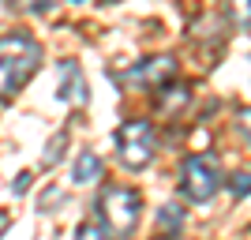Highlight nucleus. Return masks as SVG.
<instances>
[{"mask_svg": "<svg viewBox=\"0 0 251 240\" xmlns=\"http://www.w3.org/2000/svg\"><path fill=\"white\" fill-rule=\"evenodd\" d=\"M173 75H176V60L173 56H147V60L131 64L124 72V83L143 86V90H161V86H169Z\"/></svg>", "mask_w": 251, "mask_h": 240, "instance_id": "obj_5", "label": "nucleus"}, {"mask_svg": "<svg viewBox=\"0 0 251 240\" xmlns=\"http://www.w3.org/2000/svg\"><path fill=\"white\" fill-rule=\"evenodd\" d=\"M188 102H191V86H188V83H169V86H161V90H157V109H161L165 116L180 113Z\"/></svg>", "mask_w": 251, "mask_h": 240, "instance_id": "obj_7", "label": "nucleus"}, {"mask_svg": "<svg viewBox=\"0 0 251 240\" xmlns=\"http://www.w3.org/2000/svg\"><path fill=\"white\" fill-rule=\"evenodd\" d=\"M26 184H30V173H19V180L11 184V191H15V195H23V191H26Z\"/></svg>", "mask_w": 251, "mask_h": 240, "instance_id": "obj_15", "label": "nucleus"}, {"mask_svg": "<svg viewBox=\"0 0 251 240\" xmlns=\"http://www.w3.org/2000/svg\"><path fill=\"white\" fill-rule=\"evenodd\" d=\"M236 128H240L244 143L251 146V109H240V113H236Z\"/></svg>", "mask_w": 251, "mask_h": 240, "instance_id": "obj_11", "label": "nucleus"}, {"mask_svg": "<svg viewBox=\"0 0 251 240\" xmlns=\"http://www.w3.org/2000/svg\"><path fill=\"white\" fill-rule=\"evenodd\" d=\"M8 233V214H0V237Z\"/></svg>", "mask_w": 251, "mask_h": 240, "instance_id": "obj_16", "label": "nucleus"}, {"mask_svg": "<svg viewBox=\"0 0 251 240\" xmlns=\"http://www.w3.org/2000/svg\"><path fill=\"white\" fill-rule=\"evenodd\" d=\"M236 19H240L244 27H251V0H240V4H236Z\"/></svg>", "mask_w": 251, "mask_h": 240, "instance_id": "obj_14", "label": "nucleus"}, {"mask_svg": "<svg viewBox=\"0 0 251 240\" xmlns=\"http://www.w3.org/2000/svg\"><path fill=\"white\" fill-rule=\"evenodd\" d=\"M221 188V165L214 154H188L180 165V191L191 203H210Z\"/></svg>", "mask_w": 251, "mask_h": 240, "instance_id": "obj_3", "label": "nucleus"}, {"mask_svg": "<svg viewBox=\"0 0 251 240\" xmlns=\"http://www.w3.org/2000/svg\"><path fill=\"white\" fill-rule=\"evenodd\" d=\"M98 177H101V158L94 150H83L72 165V184H94Z\"/></svg>", "mask_w": 251, "mask_h": 240, "instance_id": "obj_8", "label": "nucleus"}, {"mask_svg": "<svg viewBox=\"0 0 251 240\" xmlns=\"http://www.w3.org/2000/svg\"><path fill=\"white\" fill-rule=\"evenodd\" d=\"M64 139H68V135H56V139H52V146H49V150H45V165H56V161H60Z\"/></svg>", "mask_w": 251, "mask_h": 240, "instance_id": "obj_12", "label": "nucleus"}, {"mask_svg": "<svg viewBox=\"0 0 251 240\" xmlns=\"http://www.w3.org/2000/svg\"><path fill=\"white\" fill-rule=\"evenodd\" d=\"M75 240H109V233H105L101 225H79Z\"/></svg>", "mask_w": 251, "mask_h": 240, "instance_id": "obj_10", "label": "nucleus"}, {"mask_svg": "<svg viewBox=\"0 0 251 240\" xmlns=\"http://www.w3.org/2000/svg\"><path fill=\"white\" fill-rule=\"evenodd\" d=\"M232 191H236V195H248L251 191V173H236V177H232Z\"/></svg>", "mask_w": 251, "mask_h": 240, "instance_id": "obj_13", "label": "nucleus"}, {"mask_svg": "<svg viewBox=\"0 0 251 240\" xmlns=\"http://www.w3.org/2000/svg\"><path fill=\"white\" fill-rule=\"evenodd\" d=\"M154 128L147 124V120H127V124H120V132H116V154H120V161H124L127 169H147L150 161H154Z\"/></svg>", "mask_w": 251, "mask_h": 240, "instance_id": "obj_4", "label": "nucleus"}, {"mask_svg": "<svg viewBox=\"0 0 251 240\" xmlns=\"http://www.w3.org/2000/svg\"><path fill=\"white\" fill-rule=\"evenodd\" d=\"M56 94L64 102H75V105L86 102V79H83V68L75 60H60V86H56Z\"/></svg>", "mask_w": 251, "mask_h": 240, "instance_id": "obj_6", "label": "nucleus"}, {"mask_svg": "<svg viewBox=\"0 0 251 240\" xmlns=\"http://www.w3.org/2000/svg\"><path fill=\"white\" fill-rule=\"evenodd\" d=\"M157 229L165 233L169 240L180 237V229H184V210H180L176 203H165V207L157 210Z\"/></svg>", "mask_w": 251, "mask_h": 240, "instance_id": "obj_9", "label": "nucleus"}, {"mask_svg": "<svg viewBox=\"0 0 251 240\" xmlns=\"http://www.w3.org/2000/svg\"><path fill=\"white\" fill-rule=\"evenodd\" d=\"M38 64H42V45L30 34H4L0 38V102H11L19 94L38 72Z\"/></svg>", "mask_w": 251, "mask_h": 240, "instance_id": "obj_1", "label": "nucleus"}, {"mask_svg": "<svg viewBox=\"0 0 251 240\" xmlns=\"http://www.w3.org/2000/svg\"><path fill=\"white\" fill-rule=\"evenodd\" d=\"M98 214H101V229L116 233V237H127L135 233L139 214H143V195L135 188H124V184H109L98 195Z\"/></svg>", "mask_w": 251, "mask_h": 240, "instance_id": "obj_2", "label": "nucleus"}]
</instances>
